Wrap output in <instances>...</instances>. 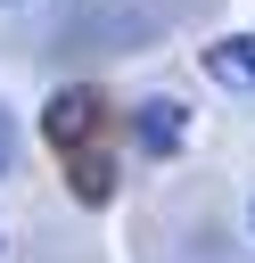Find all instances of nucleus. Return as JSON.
Instances as JSON below:
<instances>
[{
	"instance_id": "7",
	"label": "nucleus",
	"mask_w": 255,
	"mask_h": 263,
	"mask_svg": "<svg viewBox=\"0 0 255 263\" xmlns=\"http://www.w3.org/2000/svg\"><path fill=\"white\" fill-rule=\"evenodd\" d=\"M247 222H255V205H247Z\"/></svg>"
},
{
	"instance_id": "1",
	"label": "nucleus",
	"mask_w": 255,
	"mask_h": 263,
	"mask_svg": "<svg viewBox=\"0 0 255 263\" xmlns=\"http://www.w3.org/2000/svg\"><path fill=\"white\" fill-rule=\"evenodd\" d=\"M90 132H99V90H90V82H66V90H49V99H41V140L82 148Z\"/></svg>"
},
{
	"instance_id": "5",
	"label": "nucleus",
	"mask_w": 255,
	"mask_h": 263,
	"mask_svg": "<svg viewBox=\"0 0 255 263\" xmlns=\"http://www.w3.org/2000/svg\"><path fill=\"white\" fill-rule=\"evenodd\" d=\"M0 173H8V148H0Z\"/></svg>"
},
{
	"instance_id": "6",
	"label": "nucleus",
	"mask_w": 255,
	"mask_h": 263,
	"mask_svg": "<svg viewBox=\"0 0 255 263\" xmlns=\"http://www.w3.org/2000/svg\"><path fill=\"white\" fill-rule=\"evenodd\" d=\"M0 8H25V0H0Z\"/></svg>"
},
{
	"instance_id": "2",
	"label": "nucleus",
	"mask_w": 255,
	"mask_h": 263,
	"mask_svg": "<svg viewBox=\"0 0 255 263\" xmlns=\"http://www.w3.org/2000/svg\"><path fill=\"white\" fill-rule=\"evenodd\" d=\"M181 132H189V107H181V99H140L132 140H140L148 156H173V148H181Z\"/></svg>"
},
{
	"instance_id": "3",
	"label": "nucleus",
	"mask_w": 255,
	"mask_h": 263,
	"mask_svg": "<svg viewBox=\"0 0 255 263\" xmlns=\"http://www.w3.org/2000/svg\"><path fill=\"white\" fill-rule=\"evenodd\" d=\"M222 90H255V33H222V41H206V58H197Z\"/></svg>"
},
{
	"instance_id": "4",
	"label": "nucleus",
	"mask_w": 255,
	"mask_h": 263,
	"mask_svg": "<svg viewBox=\"0 0 255 263\" xmlns=\"http://www.w3.org/2000/svg\"><path fill=\"white\" fill-rule=\"evenodd\" d=\"M66 189H74L82 205H107V197H115V156H99L90 140L66 148Z\"/></svg>"
},
{
	"instance_id": "8",
	"label": "nucleus",
	"mask_w": 255,
	"mask_h": 263,
	"mask_svg": "<svg viewBox=\"0 0 255 263\" xmlns=\"http://www.w3.org/2000/svg\"><path fill=\"white\" fill-rule=\"evenodd\" d=\"M0 255H8V247H0Z\"/></svg>"
}]
</instances>
